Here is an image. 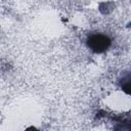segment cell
Returning <instances> with one entry per match:
<instances>
[{
	"instance_id": "6da1fadb",
	"label": "cell",
	"mask_w": 131,
	"mask_h": 131,
	"mask_svg": "<svg viewBox=\"0 0 131 131\" xmlns=\"http://www.w3.org/2000/svg\"><path fill=\"white\" fill-rule=\"evenodd\" d=\"M110 45L111 40L104 35L95 34L88 38V46L91 48V50L95 52H103L110 47Z\"/></svg>"
}]
</instances>
